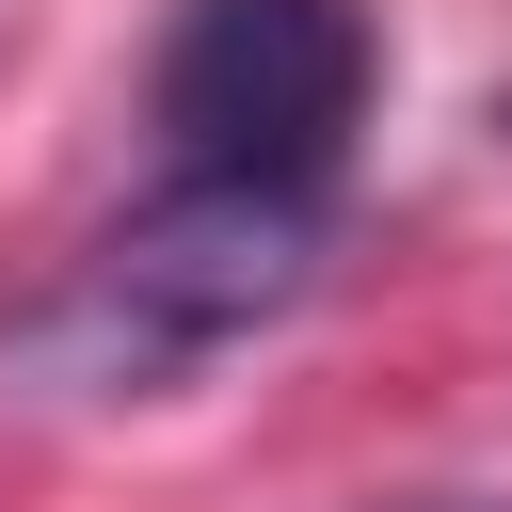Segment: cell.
Segmentation results:
<instances>
[{
    "label": "cell",
    "mask_w": 512,
    "mask_h": 512,
    "mask_svg": "<svg viewBox=\"0 0 512 512\" xmlns=\"http://www.w3.org/2000/svg\"><path fill=\"white\" fill-rule=\"evenodd\" d=\"M368 96H384L368 0H176L160 64H144L160 176H256V192H320V208L352 176Z\"/></svg>",
    "instance_id": "obj_2"
},
{
    "label": "cell",
    "mask_w": 512,
    "mask_h": 512,
    "mask_svg": "<svg viewBox=\"0 0 512 512\" xmlns=\"http://www.w3.org/2000/svg\"><path fill=\"white\" fill-rule=\"evenodd\" d=\"M320 224H336L320 192L160 176L128 224L80 240V272H64L48 320H32V368H48L64 400H160V384H192L208 352H240V336H272V320L304 304Z\"/></svg>",
    "instance_id": "obj_1"
},
{
    "label": "cell",
    "mask_w": 512,
    "mask_h": 512,
    "mask_svg": "<svg viewBox=\"0 0 512 512\" xmlns=\"http://www.w3.org/2000/svg\"><path fill=\"white\" fill-rule=\"evenodd\" d=\"M384 512H512V496H384Z\"/></svg>",
    "instance_id": "obj_3"
}]
</instances>
